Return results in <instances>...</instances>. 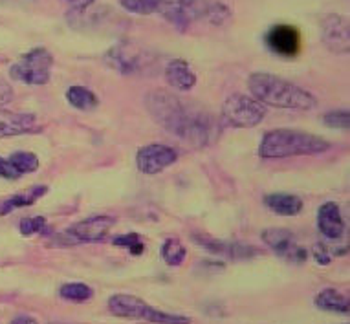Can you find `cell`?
I'll return each mask as SVG.
<instances>
[{"mask_svg":"<svg viewBox=\"0 0 350 324\" xmlns=\"http://www.w3.org/2000/svg\"><path fill=\"white\" fill-rule=\"evenodd\" d=\"M145 108L161 129L191 147H209L220 134V121L211 112L171 92H149L145 96Z\"/></svg>","mask_w":350,"mask_h":324,"instance_id":"obj_1","label":"cell"},{"mask_svg":"<svg viewBox=\"0 0 350 324\" xmlns=\"http://www.w3.org/2000/svg\"><path fill=\"white\" fill-rule=\"evenodd\" d=\"M247 88L252 90L253 97L265 107L290 108V110H312L317 107L314 94L266 72H255L250 75Z\"/></svg>","mask_w":350,"mask_h":324,"instance_id":"obj_2","label":"cell"},{"mask_svg":"<svg viewBox=\"0 0 350 324\" xmlns=\"http://www.w3.org/2000/svg\"><path fill=\"white\" fill-rule=\"evenodd\" d=\"M330 148V143L319 136L301 131H279L268 132L258 145V156L265 159H282L292 156H314Z\"/></svg>","mask_w":350,"mask_h":324,"instance_id":"obj_3","label":"cell"},{"mask_svg":"<svg viewBox=\"0 0 350 324\" xmlns=\"http://www.w3.org/2000/svg\"><path fill=\"white\" fill-rule=\"evenodd\" d=\"M109 312L116 317L133 319V321H145L149 324H191V321L184 315L165 313L158 308L150 306L139 297L116 293L109 299Z\"/></svg>","mask_w":350,"mask_h":324,"instance_id":"obj_4","label":"cell"},{"mask_svg":"<svg viewBox=\"0 0 350 324\" xmlns=\"http://www.w3.org/2000/svg\"><path fill=\"white\" fill-rule=\"evenodd\" d=\"M222 123L231 129H253L266 118V107L255 97L233 94L222 105Z\"/></svg>","mask_w":350,"mask_h":324,"instance_id":"obj_5","label":"cell"},{"mask_svg":"<svg viewBox=\"0 0 350 324\" xmlns=\"http://www.w3.org/2000/svg\"><path fill=\"white\" fill-rule=\"evenodd\" d=\"M53 55L46 48H33L24 53L17 63L10 70L12 79L24 83V85L42 86L50 83L52 77Z\"/></svg>","mask_w":350,"mask_h":324,"instance_id":"obj_6","label":"cell"},{"mask_svg":"<svg viewBox=\"0 0 350 324\" xmlns=\"http://www.w3.org/2000/svg\"><path fill=\"white\" fill-rule=\"evenodd\" d=\"M109 68L121 75H142L152 68V59L147 51L133 42H118L105 53Z\"/></svg>","mask_w":350,"mask_h":324,"instance_id":"obj_7","label":"cell"},{"mask_svg":"<svg viewBox=\"0 0 350 324\" xmlns=\"http://www.w3.org/2000/svg\"><path fill=\"white\" fill-rule=\"evenodd\" d=\"M206 0H158L156 13L180 31H185L206 12Z\"/></svg>","mask_w":350,"mask_h":324,"instance_id":"obj_8","label":"cell"},{"mask_svg":"<svg viewBox=\"0 0 350 324\" xmlns=\"http://www.w3.org/2000/svg\"><path fill=\"white\" fill-rule=\"evenodd\" d=\"M262 240L270 247L271 253H275L277 256H281L282 260L290 262V264H303L308 258L306 247L299 244L295 234L290 229H266V231H262Z\"/></svg>","mask_w":350,"mask_h":324,"instance_id":"obj_9","label":"cell"},{"mask_svg":"<svg viewBox=\"0 0 350 324\" xmlns=\"http://www.w3.org/2000/svg\"><path fill=\"white\" fill-rule=\"evenodd\" d=\"M176 158H178V152L172 147H167L161 143H150L138 150L136 165L139 172H144L147 176H154L158 172L165 171L167 167H171Z\"/></svg>","mask_w":350,"mask_h":324,"instance_id":"obj_10","label":"cell"},{"mask_svg":"<svg viewBox=\"0 0 350 324\" xmlns=\"http://www.w3.org/2000/svg\"><path fill=\"white\" fill-rule=\"evenodd\" d=\"M321 40L334 53H347L350 50L349 23L336 13L327 15L321 23Z\"/></svg>","mask_w":350,"mask_h":324,"instance_id":"obj_11","label":"cell"},{"mask_svg":"<svg viewBox=\"0 0 350 324\" xmlns=\"http://www.w3.org/2000/svg\"><path fill=\"white\" fill-rule=\"evenodd\" d=\"M112 226H114V218L110 216H92V218H85L81 222L72 224L64 231V234L74 239L75 242H99L107 239Z\"/></svg>","mask_w":350,"mask_h":324,"instance_id":"obj_12","label":"cell"},{"mask_svg":"<svg viewBox=\"0 0 350 324\" xmlns=\"http://www.w3.org/2000/svg\"><path fill=\"white\" fill-rule=\"evenodd\" d=\"M266 44L270 46V50L277 53L279 57L293 59L297 57L301 50V35L297 28L288 26V24H277L266 35Z\"/></svg>","mask_w":350,"mask_h":324,"instance_id":"obj_13","label":"cell"},{"mask_svg":"<svg viewBox=\"0 0 350 324\" xmlns=\"http://www.w3.org/2000/svg\"><path fill=\"white\" fill-rule=\"evenodd\" d=\"M195 242L213 255L230 258V260H247V258L260 255L258 247L242 244V242H228V240L209 239V237H196Z\"/></svg>","mask_w":350,"mask_h":324,"instance_id":"obj_14","label":"cell"},{"mask_svg":"<svg viewBox=\"0 0 350 324\" xmlns=\"http://www.w3.org/2000/svg\"><path fill=\"white\" fill-rule=\"evenodd\" d=\"M317 229L328 240L343 239L345 220L336 202H325L317 211Z\"/></svg>","mask_w":350,"mask_h":324,"instance_id":"obj_15","label":"cell"},{"mask_svg":"<svg viewBox=\"0 0 350 324\" xmlns=\"http://www.w3.org/2000/svg\"><path fill=\"white\" fill-rule=\"evenodd\" d=\"M37 131H40V125H37L33 114H15L0 108V137L21 136Z\"/></svg>","mask_w":350,"mask_h":324,"instance_id":"obj_16","label":"cell"},{"mask_svg":"<svg viewBox=\"0 0 350 324\" xmlns=\"http://www.w3.org/2000/svg\"><path fill=\"white\" fill-rule=\"evenodd\" d=\"M167 85L180 92H189L196 86V74L184 59H172L165 66Z\"/></svg>","mask_w":350,"mask_h":324,"instance_id":"obj_17","label":"cell"},{"mask_svg":"<svg viewBox=\"0 0 350 324\" xmlns=\"http://www.w3.org/2000/svg\"><path fill=\"white\" fill-rule=\"evenodd\" d=\"M265 204L270 211L279 216H297L301 215L304 204L297 194L273 193L265 196Z\"/></svg>","mask_w":350,"mask_h":324,"instance_id":"obj_18","label":"cell"},{"mask_svg":"<svg viewBox=\"0 0 350 324\" xmlns=\"http://www.w3.org/2000/svg\"><path fill=\"white\" fill-rule=\"evenodd\" d=\"M48 193L46 185H35L31 189H26L24 193H18L12 198H8L2 207H0V215H10L15 209H23V207H29L33 205L37 200H40Z\"/></svg>","mask_w":350,"mask_h":324,"instance_id":"obj_19","label":"cell"},{"mask_svg":"<svg viewBox=\"0 0 350 324\" xmlns=\"http://www.w3.org/2000/svg\"><path fill=\"white\" fill-rule=\"evenodd\" d=\"M314 304L323 312L349 313V297L343 295L341 291L334 290V288H325V290L319 291L314 299Z\"/></svg>","mask_w":350,"mask_h":324,"instance_id":"obj_20","label":"cell"},{"mask_svg":"<svg viewBox=\"0 0 350 324\" xmlns=\"http://www.w3.org/2000/svg\"><path fill=\"white\" fill-rule=\"evenodd\" d=\"M66 101L74 108L81 110V112L96 110L99 105L98 96L90 88H86V86H70L68 90H66Z\"/></svg>","mask_w":350,"mask_h":324,"instance_id":"obj_21","label":"cell"},{"mask_svg":"<svg viewBox=\"0 0 350 324\" xmlns=\"http://www.w3.org/2000/svg\"><path fill=\"white\" fill-rule=\"evenodd\" d=\"M160 255L167 266H180L185 260V256H187V249H185V245L178 239H167L161 244Z\"/></svg>","mask_w":350,"mask_h":324,"instance_id":"obj_22","label":"cell"},{"mask_svg":"<svg viewBox=\"0 0 350 324\" xmlns=\"http://www.w3.org/2000/svg\"><path fill=\"white\" fill-rule=\"evenodd\" d=\"M59 295L68 302H86L92 299L94 291L90 286L83 284V282H68V284L61 286Z\"/></svg>","mask_w":350,"mask_h":324,"instance_id":"obj_23","label":"cell"},{"mask_svg":"<svg viewBox=\"0 0 350 324\" xmlns=\"http://www.w3.org/2000/svg\"><path fill=\"white\" fill-rule=\"evenodd\" d=\"M8 159H10L13 169L21 174V178L24 174H29V172H35L39 169V158L33 152H23L21 150V152H13Z\"/></svg>","mask_w":350,"mask_h":324,"instance_id":"obj_24","label":"cell"},{"mask_svg":"<svg viewBox=\"0 0 350 324\" xmlns=\"http://www.w3.org/2000/svg\"><path fill=\"white\" fill-rule=\"evenodd\" d=\"M120 4L126 13L139 15V17H147V15L156 13L158 0H120Z\"/></svg>","mask_w":350,"mask_h":324,"instance_id":"obj_25","label":"cell"},{"mask_svg":"<svg viewBox=\"0 0 350 324\" xmlns=\"http://www.w3.org/2000/svg\"><path fill=\"white\" fill-rule=\"evenodd\" d=\"M204 17L213 24V26H222L231 18V10L222 2H215V4H209L204 12Z\"/></svg>","mask_w":350,"mask_h":324,"instance_id":"obj_26","label":"cell"},{"mask_svg":"<svg viewBox=\"0 0 350 324\" xmlns=\"http://www.w3.org/2000/svg\"><path fill=\"white\" fill-rule=\"evenodd\" d=\"M323 123L334 131L347 132L350 129V114L347 110H332L323 116Z\"/></svg>","mask_w":350,"mask_h":324,"instance_id":"obj_27","label":"cell"},{"mask_svg":"<svg viewBox=\"0 0 350 324\" xmlns=\"http://www.w3.org/2000/svg\"><path fill=\"white\" fill-rule=\"evenodd\" d=\"M112 244L120 245V247H126L131 255H142L145 249V244L142 242L138 233H126L123 237H118V239L112 240Z\"/></svg>","mask_w":350,"mask_h":324,"instance_id":"obj_28","label":"cell"},{"mask_svg":"<svg viewBox=\"0 0 350 324\" xmlns=\"http://www.w3.org/2000/svg\"><path fill=\"white\" fill-rule=\"evenodd\" d=\"M21 234L23 237H33L37 233H42L46 229V218L44 216H33V218H23L21 220Z\"/></svg>","mask_w":350,"mask_h":324,"instance_id":"obj_29","label":"cell"},{"mask_svg":"<svg viewBox=\"0 0 350 324\" xmlns=\"http://www.w3.org/2000/svg\"><path fill=\"white\" fill-rule=\"evenodd\" d=\"M332 247H328L323 242H316L312 245V258L319 264V266H328L332 262Z\"/></svg>","mask_w":350,"mask_h":324,"instance_id":"obj_30","label":"cell"},{"mask_svg":"<svg viewBox=\"0 0 350 324\" xmlns=\"http://www.w3.org/2000/svg\"><path fill=\"white\" fill-rule=\"evenodd\" d=\"M0 178H4V180H18L21 178V174L13 169L8 158H0Z\"/></svg>","mask_w":350,"mask_h":324,"instance_id":"obj_31","label":"cell"},{"mask_svg":"<svg viewBox=\"0 0 350 324\" xmlns=\"http://www.w3.org/2000/svg\"><path fill=\"white\" fill-rule=\"evenodd\" d=\"M68 6V13H83L92 6L94 0H63Z\"/></svg>","mask_w":350,"mask_h":324,"instance_id":"obj_32","label":"cell"},{"mask_svg":"<svg viewBox=\"0 0 350 324\" xmlns=\"http://www.w3.org/2000/svg\"><path fill=\"white\" fill-rule=\"evenodd\" d=\"M12 97H13L12 88H10L8 85H2V83H0V108L6 107L8 103L12 101Z\"/></svg>","mask_w":350,"mask_h":324,"instance_id":"obj_33","label":"cell"},{"mask_svg":"<svg viewBox=\"0 0 350 324\" xmlns=\"http://www.w3.org/2000/svg\"><path fill=\"white\" fill-rule=\"evenodd\" d=\"M12 324H39L37 323V319L29 317V315H18L12 321Z\"/></svg>","mask_w":350,"mask_h":324,"instance_id":"obj_34","label":"cell"}]
</instances>
